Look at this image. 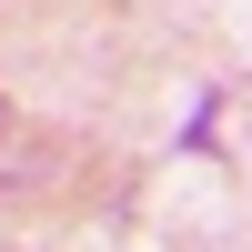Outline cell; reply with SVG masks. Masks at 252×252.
Listing matches in <instances>:
<instances>
[]
</instances>
